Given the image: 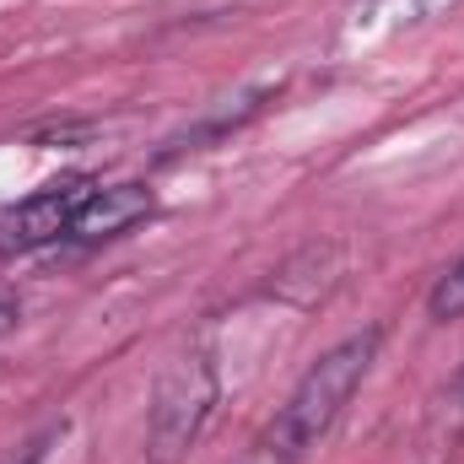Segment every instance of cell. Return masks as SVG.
<instances>
[{"label": "cell", "mask_w": 464, "mask_h": 464, "mask_svg": "<svg viewBox=\"0 0 464 464\" xmlns=\"http://www.w3.org/2000/svg\"><path fill=\"white\" fill-rule=\"evenodd\" d=\"M378 346H383V330H356L341 346H330L303 378L297 389L286 394V405L276 411V421L259 432L254 443V464H303L308 449L341 421V411L351 405V394L362 389V378L372 372L378 362Z\"/></svg>", "instance_id": "1"}, {"label": "cell", "mask_w": 464, "mask_h": 464, "mask_svg": "<svg viewBox=\"0 0 464 464\" xmlns=\"http://www.w3.org/2000/svg\"><path fill=\"white\" fill-rule=\"evenodd\" d=\"M217 405V356L211 346L179 351L151 394V421H146V459L151 464H179L200 443L206 421Z\"/></svg>", "instance_id": "2"}, {"label": "cell", "mask_w": 464, "mask_h": 464, "mask_svg": "<svg viewBox=\"0 0 464 464\" xmlns=\"http://www.w3.org/2000/svg\"><path fill=\"white\" fill-rule=\"evenodd\" d=\"M92 195V179H65V184H49L27 200H11L0 206V254H33L54 237H71V222L82 211V200Z\"/></svg>", "instance_id": "3"}, {"label": "cell", "mask_w": 464, "mask_h": 464, "mask_svg": "<svg viewBox=\"0 0 464 464\" xmlns=\"http://www.w3.org/2000/svg\"><path fill=\"white\" fill-rule=\"evenodd\" d=\"M464 0H356L341 22V44L346 49H367V44H383L405 27H421V22H438V16H454Z\"/></svg>", "instance_id": "4"}, {"label": "cell", "mask_w": 464, "mask_h": 464, "mask_svg": "<svg viewBox=\"0 0 464 464\" xmlns=\"http://www.w3.org/2000/svg\"><path fill=\"white\" fill-rule=\"evenodd\" d=\"M151 206L157 200H151L146 184H92V195L82 200V211L71 222V237H82V243L119 237V232H130L135 222H146Z\"/></svg>", "instance_id": "5"}, {"label": "cell", "mask_w": 464, "mask_h": 464, "mask_svg": "<svg viewBox=\"0 0 464 464\" xmlns=\"http://www.w3.org/2000/svg\"><path fill=\"white\" fill-rule=\"evenodd\" d=\"M427 308H432V319H464V259L432 286Z\"/></svg>", "instance_id": "6"}, {"label": "cell", "mask_w": 464, "mask_h": 464, "mask_svg": "<svg viewBox=\"0 0 464 464\" xmlns=\"http://www.w3.org/2000/svg\"><path fill=\"white\" fill-rule=\"evenodd\" d=\"M16 319H22V303H16V292H5V286H0V341L16 330Z\"/></svg>", "instance_id": "7"}, {"label": "cell", "mask_w": 464, "mask_h": 464, "mask_svg": "<svg viewBox=\"0 0 464 464\" xmlns=\"http://www.w3.org/2000/svg\"><path fill=\"white\" fill-rule=\"evenodd\" d=\"M38 459H44V438H38V443H27L16 459H5V464H38Z\"/></svg>", "instance_id": "8"}, {"label": "cell", "mask_w": 464, "mask_h": 464, "mask_svg": "<svg viewBox=\"0 0 464 464\" xmlns=\"http://www.w3.org/2000/svg\"><path fill=\"white\" fill-rule=\"evenodd\" d=\"M459 400H464V372H459Z\"/></svg>", "instance_id": "9"}]
</instances>
